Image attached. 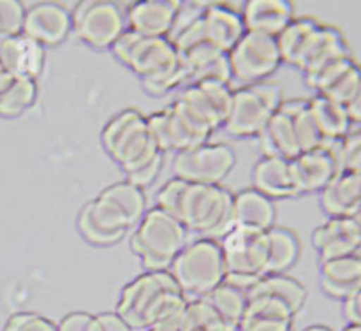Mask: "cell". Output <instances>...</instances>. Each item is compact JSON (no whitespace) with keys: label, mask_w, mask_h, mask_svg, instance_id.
Wrapping results in <instances>:
<instances>
[{"label":"cell","mask_w":361,"mask_h":331,"mask_svg":"<svg viewBox=\"0 0 361 331\" xmlns=\"http://www.w3.org/2000/svg\"><path fill=\"white\" fill-rule=\"evenodd\" d=\"M127 7L108 0L78 4L73 13V32L92 48H111L127 30Z\"/></svg>","instance_id":"30bf717a"},{"label":"cell","mask_w":361,"mask_h":331,"mask_svg":"<svg viewBox=\"0 0 361 331\" xmlns=\"http://www.w3.org/2000/svg\"><path fill=\"white\" fill-rule=\"evenodd\" d=\"M236 164V154L229 144L203 143L175 154V178L192 183L221 185Z\"/></svg>","instance_id":"8fae6325"},{"label":"cell","mask_w":361,"mask_h":331,"mask_svg":"<svg viewBox=\"0 0 361 331\" xmlns=\"http://www.w3.org/2000/svg\"><path fill=\"white\" fill-rule=\"evenodd\" d=\"M319 280L330 298L345 301L356 294L361 289V246L349 256L321 263Z\"/></svg>","instance_id":"603a6c76"},{"label":"cell","mask_w":361,"mask_h":331,"mask_svg":"<svg viewBox=\"0 0 361 331\" xmlns=\"http://www.w3.org/2000/svg\"><path fill=\"white\" fill-rule=\"evenodd\" d=\"M349 55H351V49L344 34L334 25L321 23L310 41L307 42L296 69L302 70L303 76H309L326 63Z\"/></svg>","instance_id":"44dd1931"},{"label":"cell","mask_w":361,"mask_h":331,"mask_svg":"<svg viewBox=\"0 0 361 331\" xmlns=\"http://www.w3.org/2000/svg\"><path fill=\"white\" fill-rule=\"evenodd\" d=\"M257 139H259V146L263 150V157H279L293 161L302 154L295 125H293V118L282 104L277 109V113L271 116L270 122L267 123L263 132L257 136Z\"/></svg>","instance_id":"484cf974"},{"label":"cell","mask_w":361,"mask_h":331,"mask_svg":"<svg viewBox=\"0 0 361 331\" xmlns=\"http://www.w3.org/2000/svg\"><path fill=\"white\" fill-rule=\"evenodd\" d=\"M7 74H9V73H6V69H4V67L0 65V83H2V81H4V77H6Z\"/></svg>","instance_id":"f5cc1de1"},{"label":"cell","mask_w":361,"mask_h":331,"mask_svg":"<svg viewBox=\"0 0 361 331\" xmlns=\"http://www.w3.org/2000/svg\"><path fill=\"white\" fill-rule=\"evenodd\" d=\"M277 208L275 203L256 189L240 190L233 197V227L268 232L275 227Z\"/></svg>","instance_id":"cb8c5ba5"},{"label":"cell","mask_w":361,"mask_h":331,"mask_svg":"<svg viewBox=\"0 0 361 331\" xmlns=\"http://www.w3.org/2000/svg\"><path fill=\"white\" fill-rule=\"evenodd\" d=\"M309 106L324 141L344 139L351 132L353 123L344 104H338L324 95L316 94L312 99H309Z\"/></svg>","instance_id":"f1b7e54d"},{"label":"cell","mask_w":361,"mask_h":331,"mask_svg":"<svg viewBox=\"0 0 361 331\" xmlns=\"http://www.w3.org/2000/svg\"><path fill=\"white\" fill-rule=\"evenodd\" d=\"M361 85V65L356 62H353L326 90L323 92L324 97L331 99V101L338 102V104L348 106L351 102V99L355 97L356 92H358Z\"/></svg>","instance_id":"74e56055"},{"label":"cell","mask_w":361,"mask_h":331,"mask_svg":"<svg viewBox=\"0 0 361 331\" xmlns=\"http://www.w3.org/2000/svg\"><path fill=\"white\" fill-rule=\"evenodd\" d=\"M344 313L349 324H358L361 326V289L356 294L344 301Z\"/></svg>","instance_id":"bcb514c9"},{"label":"cell","mask_w":361,"mask_h":331,"mask_svg":"<svg viewBox=\"0 0 361 331\" xmlns=\"http://www.w3.org/2000/svg\"><path fill=\"white\" fill-rule=\"evenodd\" d=\"M44 48L25 34L0 39V65L11 76L35 80L44 67Z\"/></svg>","instance_id":"ffe728a7"},{"label":"cell","mask_w":361,"mask_h":331,"mask_svg":"<svg viewBox=\"0 0 361 331\" xmlns=\"http://www.w3.org/2000/svg\"><path fill=\"white\" fill-rule=\"evenodd\" d=\"M282 102V88L270 81L235 88L224 130L233 137H257Z\"/></svg>","instance_id":"ba28073f"},{"label":"cell","mask_w":361,"mask_h":331,"mask_svg":"<svg viewBox=\"0 0 361 331\" xmlns=\"http://www.w3.org/2000/svg\"><path fill=\"white\" fill-rule=\"evenodd\" d=\"M200 331H240V327L229 326V324H226V323H221V324H217V326L204 327V330H200Z\"/></svg>","instance_id":"c3c4849f"},{"label":"cell","mask_w":361,"mask_h":331,"mask_svg":"<svg viewBox=\"0 0 361 331\" xmlns=\"http://www.w3.org/2000/svg\"><path fill=\"white\" fill-rule=\"evenodd\" d=\"M344 331H361V326H358V324H349V326L344 327Z\"/></svg>","instance_id":"816d5d0a"},{"label":"cell","mask_w":361,"mask_h":331,"mask_svg":"<svg viewBox=\"0 0 361 331\" xmlns=\"http://www.w3.org/2000/svg\"><path fill=\"white\" fill-rule=\"evenodd\" d=\"M176 287L178 284L169 271H145L122 289L115 312L133 330H147L148 317L159 299Z\"/></svg>","instance_id":"7c38bea8"},{"label":"cell","mask_w":361,"mask_h":331,"mask_svg":"<svg viewBox=\"0 0 361 331\" xmlns=\"http://www.w3.org/2000/svg\"><path fill=\"white\" fill-rule=\"evenodd\" d=\"M338 141H326L321 148L302 151L298 157L293 158L291 173L298 196L321 192L341 173L337 158Z\"/></svg>","instance_id":"2e32d148"},{"label":"cell","mask_w":361,"mask_h":331,"mask_svg":"<svg viewBox=\"0 0 361 331\" xmlns=\"http://www.w3.org/2000/svg\"><path fill=\"white\" fill-rule=\"evenodd\" d=\"M147 331H161V330H147Z\"/></svg>","instance_id":"db71d44e"},{"label":"cell","mask_w":361,"mask_h":331,"mask_svg":"<svg viewBox=\"0 0 361 331\" xmlns=\"http://www.w3.org/2000/svg\"><path fill=\"white\" fill-rule=\"evenodd\" d=\"M207 299L226 324L240 327L247 308V291H242L228 282H222L207 296Z\"/></svg>","instance_id":"e575fe53"},{"label":"cell","mask_w":361,"mask_h":331,"mask_svg":"<svg viewBox=\"0 0 361 331\" xmlns=\"http://www.w3.org/2000/svg\"><path fill=\"white\" fill-rule=\"evenodd\" d=\"M319 25L321 21H317L316 18L312 16L295 18L277 37L282 62L295 67L298 65L300 56H302L307 42L310 41V37H312V34L316 32V28L319 27Z\"/></svg>","instance_id":"1f68e13d"},{"label":"cell","mask_w":361,"mask_h":331,"mask_svg":"<svg viewBox=\"0 0 361 331\" xmlns=\"http://www.w3.org/2000/svg\"><path fill=\"white\" fill-rule=\"evenodd\" d=\"M233 85L222 81H201L185 85L175 101H178L200 125L214 134L217 129H224L228 122L233 108Z\"/></svg>","instance_id":"4fadbf2b"},{"label":"cell","mask_w":361,"mask_h":331,"mask_svg":"<svg viewBox=\"0 0 361 331\" xmlns=\"http://www.w3.org/2000/svg\"><path fill=\"white\" fill-rule=\"evenodd\" d=\"M252 189L259 190L271 201L298 196L295 182H293L291 161H286V158H261L252 169Z\"/></svg>","instance_id":"83f0119b"},{"label":"cell","mask_w":361,"mask_h":331,"mask_svg":"<svg viewBox=\"0 0 361 331\" xmlns=\"http://www.w3.org/2000/svg\"><path fill=\"white\" fill-rule=\"evenodd\" d=\"M111 51L140 77L148 94L162 95L185 85L182 60L171 37H145L127 28Z\"/></svg>","instance_id":"7a4b0ae2"},{"label":"cell","mask_w":361,"mask_h":331,"mask_svg":"<svg viewBox=\"0 0 361 331\" xmlns=\"http://www.w3.org/2000/svg\"><path fill=\"white\" fill-rule=\"evenodd\" d=\"M228 58L231 85L238 83L240 87L267 81V77L282 65L277 39L247 30L228 53Z\"/></svg>","instance_id":"9c48e42d"},{"label":"cell","mask_w":361,"mask_h":331,"mask_svg":"<svg viewBox=\"0 0 361 331\" xmlns=\"http://www.w3.org/2000/svg\"><path fill=\"white\" fill-rule=\"evenodd\" d=\"M73 32V13L62 4L39 2L27 7L23 20V30L27 37L46 46H56L66 41Z\"/></svg>","instance_id":"e0dca14e"},{"label":"cell","mask_w":361,"mask_h":331,"mask_svg":"<svg viewBox=\"0 0 361 331\" xmlns=\"http://www.w3.org/2000/svg\"><path fill=\"white\" fill-rule=\"evenodd\" d=\"M101 141L106 154L123 169L126 176L162 155L152 136L147 115L134 108L123 109L109 118L101 132Z\"/></svg>","instance_id":"3957f363"},{"label":"cell","mask_w":361,"mask_h":331,"mask_svg":"<svg viewBox=\"0 0 361 331\" xmlns=\"http://www.w3.org/2000/svg\"><path fill=\"white\" fill-rule=\"evenodd\" d=\"M337 158L341 173L361 175V127L338 141Z\"/></svg>","instance_id":"f35d334b"},{"label":"cell","mask_w":361,"mask_h":331,"mask_svg":"<svg viewBox=\"0 0 361 331\" xmlns=\"http://www.w3.org/2000/svg\"><path fill=\"white\" fill-rule=\"evenodd\" d=\"M4 331H56V324L37 312H16L6 320Z\"/></svg>","instance_id":"60d3db41"},{"label":"cell","mask_w":361,"mask_h":331,"mask_svg":"<svg viewBox=\"0 0 361 331\" xmlns=\"http://www.w3.org/2000/svg\"><path fill=\"white\" fill-rule=\"evenodd\" d=\"M148 118L152 136L157 143L159 150L162 154L166 151H178L189 150V148L200 146V144L208 143L210 136L201 132L182 111L171 102L166 108L152 113Z\"/></svg>","instance_id":"9a60e30c"},{"label":"cell","mask_w":361,"mask_h":331,"mask_svg":"<svg viewBox=\"0 0 361 331\" xmlns=\"http://www.w3.org/2000/svg\"><path fill=\"white\" fill-rule=\"evenodd\" d=\"M353 222H355L356 225V231H358V236H360V242H361V208L358 211H356L355 215H353Z\"/></svg>","instance_id":"681fc988"},{"label":"cell","mask_w":361,"mask_h":331,"mask_svg":"<svg viewBox=\"0 0 361 331\" xmlns=\"http://www.w3.org/2000/svg\"><path fill=\"white\" fill-rule=\"evenodd\" d=\"M282 106L288 109L293 118V125H295L296 137H298L300 150H316V148H321L326 143L323 134H321L316 118H314L312 111H310L309 99H289V101L282 102Z\"/></svg>","instance_id":"836d02e7"},{"label":"cell","mask_w":361,"mask_h":331,"mask_svg":"<svg viewBox=\"0 0 361 331\" xmlns=\"http://www.w3.org/2000/svg\"><path fill=\"white\" fill-rule=\"evenodd\" d=\"M303 331H334V330H330V327H326V326H321V324H314V326H309L307 330H303Z\"/></svg>","instance_id":"f907efd6"},{"label":"cell","mask_w":361,"mask_h":331,"mask_svg":"<svg viewBox=\"0 0 361 331\" xmlns=\"http://www.w3.org/2000/svg\"><path fill=\"white\" fill-rule=\"evenodd\" d=\"M102 194H106L109 199H113L122 208L123 213L129 217L134 227L140 224L143 215L147 213V196H145L143 189L127 182V180L111 183V185H108L102 190Z\"/></svg>","instance_id":"d590c367"},{"label":"cell","mask_w":361,"mask_h":331,"mask_svg":"<svg viewBox=\"0 0 361 331\" xmlns=\"http://www.w3.org/2000/svg\"><path fill=\"white\" fill-rule=\"evenodd\" d=\"M233 197L222 185L171 178L157 192V208L182 222L187 231L221 238L233 227Z\"/></svg>","instance_id":"6da1fadb"},{"label":"cell","mask_w":361,"mask_h":331,"mask_svg":"<svg viewBox=\"0 0 361 331\" xmlns=\"http://www.w3.org/2000/svg\"><path fill=\"white\" fill-rule=\"evenodd\" d=\"M247 296H270L289 306L296 316L307 301V289L302 282L288 275H264L247 291Z\"/></svg>","instance_id":"f546056e"},{"label":"cell","mask_w":361,"mask_h":331,"mask_svg":"<svg viewBox=\"0 0 361 331\" xmlns=\"http://www.w3.org/2000/svg\"><path fill=\"white\" fill-rule=\"evenodd\" d=\"M37 97V81L7 74L0 83V116L14 118L32 108Z\"/></svg>","instance_id":"4dcf8cb0"},{"label":"cell","mask_w":361,"mask_h":331,"mask_svg":"<svg viewBox=\"0 0 361 331\" xmlns=\"http://www.w3.org/2000/svg\"><path fill=\"white\" fill-rule=\"evenodd\" d=\"M224 323L207 298L190 299L183 313L182 331H200Z\"/></svg>","instance_id":"8d00e7d4"},{"label":"cell","mask_w":361,"mask_h":331,"mask_svg":"<svg viewBox=\"0 0 361 331\" xmlns=\"http://www.w3.org/2000/svg\"><path fill=\"white\" fill-rule=\"evenodd\" d=\"M312 245L319 254L321 263H324L356 252L361 242L351 217H330L314 229Z\"/></svg>","instance_id":"7402d4cb"},{"label":"cell","mask_w":361,"mask_h":331,"mask_svg":"<svg viewBox=\"0 0 361 331\" xmlns=\"http://www.w3.org/2000/svg\"><path fill=\"white\" fill-rule=\"evenodd\" d=\"M162 166H164V154L159 155L154 162H150L148 166H145V168L140 169V171L126 176V180L127 182L134 183L136 187H140V189H145V187L152 185V183L155 182V178H157L159 173H161Z\"/></svg>","instance_id":"ee69618b"},{"label":"cell","mask_w":361,"mask_h":331,"mask_svg":"<svg viewBox=\"0 0 361 331\" xmlns=\"http://www.w3.org/2000/svg\"><path fill=\"white\" fill-rule=\"evenodd\" d=\"M321 208L328 217H353L361 208V175L338 173L321 190Z\"/></svg>","instance_id":"4316f807"},{"label":"cell","mask_w":361,"mask_h":331,"mask_svg":"<svg viewBox=\"0 0 361 331\" xmlns=\"http://www.w3.org/2000/svg\"><path fill=\"white\" fill-rule=\"evenodd\" d=\"M97 331H134L116 312H102L95 316Z\"/></svg>","instance_id":"f6af8a7d"},{"label":"cell","mask_w":361,"mask_h":331,"mask_svg":"<svg viewBox=\"0 0 361 331\" xmlns=\"http://www.w3.org/2000/svg\"><path fill=\"white\" fill-rule=\"evenodd\" d=\"M133 227V222L122 208L102 192L88 201L78 215L80 235L97 246H109L122 242Z\"/></svg>","instance_id":"5bb4252c"},{"label":"cell","mask_w":361,"mask_h":331,"mask_svg":"<svg viewBox=\"0 0 361 331\" xmlns=\"http://www.w3.org/2000/svg\"><path fill=\"white\" fill-rule=\"evenodd\" d=\"M270 257H268V275H284L291 270L300 257L298 236L286 227H271L268 231Z\"/></svg>","instance_id":"d6a6232c"},{"label":"cell","mask_w":361,"mask_h":331,"mask_svg":"<svg viewBox=\"0 0 361 331\" xmlns=\"http://www.w3.org/2000/svg\"><path fill=\"white\" fill-rule=\"evenodd\" d=\"M182 69L185 74V85L201 81H222L231 85V67L228 53L212 46H192L178 51ZM183 85V87H185Z\"/></svg>","instance_id":"d6986e66"},{"label":"cell","mask_w":361,"mask_h":331,"mask_svg":"<svg viewBox=\"0 0 361 331\" xmlns=\"http://www.w3.org/2000/svg\"><path fill=\"white\" fill-rule=\"evenodd\" d=\"M345 108H348L349 118H351L353 125L361 127V85H360L358 92H356V95L351 99V102H349Z\"/></svg>","instance_id":"7dc6e473"},{"label":"cell","mask_w":361,"mask_h":331,"mask_svg":"<svg viewBox=\"0 0 361 331\" xmlns=\"http://www.w3.org/2000/svg\"><path fill=\"white\" fill-rule=\"evenodd\" d=\"M175 30L176 34L173 35L171 41L176 51L204 44L229 53L245 34V25H243L242 13L233 9L231 6L208 4V6L196 7L194 14H190L187 21L180 23Z\"/></svg>","instance_id":"277c9868"},{"label":"cell","mask_w":361,"mask_h":331,"mask_svg":"<svg viewBox=\"0 0 361 331\" xmlns=\"http://www.w3.org/2000/svg\"><path fill=\"white\" fill-rule=\"evenodd\" d=\"M242 20L247 32L279 37L295 20V9L286 0H250L243 6Z\"/></svg>","instance_id":"d4e9b609"},{"label":"cell","mask_w":361,"mask_h":331,"mask_svg":"<svg viewBox=\"0 0 361 331\" xmlns=\"http://www.w3.org/2000/svg\"><path fill=\"white\" fill-rule=\"evenodd\" d=\"M56 331H97V320L94 313L71 312L56 324Z\"/></svg>","instance_id":"7bdbcfd3"},{"label":"cell","mask_w":361,"mask_h":331,"mask_svg":"<svg viewBox=\"0 0 361 331\" xmlns=\"http://www.w3.org/2000/svg\"><path fill=\"white\" fill-rule=\"evenodd\" d=\"M187 229L173 215L154 206L136 225L130 249L147 271H168L187 245Z\"/></svg>","instance_id":"5b68a950"},{"label":"cell","mask_w":361,"mask_h":331,"mask_svg":"<svg viewBox=\"0 0 361 331\" xmlns=\"http://www.w3.org/2000/svg\"><path fill=\"white\" fill-rule=\"evenodd\" d=\"M169 273L187 299L207 298L226 280V264L217 238H200L187 243L169 266Z\"/></svg>","instance_id":"8992f818"},{"label":"cell","mask_w":361,"mask_h":331,"mask_svg":"<svg viewBox=\"0 0 361 331\" xmlns=\"http://www.w3.org/2000/svg\"><path fill=\"white\" fill-rule=\"evenodd\" d=\"M27 7L16 0H0V39L13 37L23 30Z\"/></svg>","instance_id":"ab89813d"},{"label":"cell","mask_w":361,"mask_h":331,"mask_svg":"<svg viewBox=\"0 0 361 331\" xmlns=\"http://www.w3.org/2000/svg\"><path fill=\"white\" fill-rule=\"evenodd\" d=\"M219 243L226 264L224 282L249 291L257 280L268 275V232L231 227L221 236Z\"/></svg>","instance_id":"52a82bcc"},{"label":"cell","mask_w":361,"mask_h":331,"mask_svg":"<svg viewBox=\"0 0 361 331\" xmlns=\"http://www.w3.org/2000/svg\"><path fill=\"white\" fill-rule=\"evenodd\" d=\"M240 331H295V319L275 316H245Z\"/></svg>","instance_id":"b9f144b4"},{"label":"cell","mask_w":361,"mask_h":331,"mask_svg":"<svg viewBox=\"0 0 361 331\" xmlns=\"http://www.w3.org/2000/svg\"><path fill=\"white\" fill-rule=\"evenodd\" d=\"M182 4L173 0H143L127 7V27L145 37H169Z\"/></svg>","instance_id":"ac0fdd59"}]
</instances>
